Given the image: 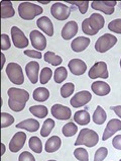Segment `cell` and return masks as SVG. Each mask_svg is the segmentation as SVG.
<instances>
[{
  "mask_svg": "<svg viewBox=\"0 0 121 161\" xmlns=\"http://www.w3.org/2000/svg\"><path fill=\"white\" fill-rule=\"evenodd\" d=\"M7 94L9 96L8 107L10 109L15 113H19L24 109L27 100L29 99V93L26 90L11 87L8 89Z\"/></svg>",
  "mask_w": 121,
  "mask_h": 161,
  "instance_id": "obj_1",
  "label": "cell"
},
{
  "mask_svg": "<svg viewBox=\"0 0 121 161\" xmlns=\"http://www.w3.org/2000/svg\"><path fill=\"white\" fill-rule=\"evenodd\" d=\"M104 17L99 13H93L89 18L83 20L82 31L88 36H95L97 33L104 27Z\"/></svg>",
  "mask_w": 121,
  "mask_h": 161,
  "instance_id": "obj_2",
  "label": "cell"
},
{
  "mask_svg": "<svg viewBox=\"0 0 121 161\" xmlns=\"http://www.w3.org/2000/svg\"><path fill=\"white\" fill-rule=\"evenodd\" d=\"M43 11V7L31 2H22L18 6V14L24 20L34 19L36 15L41 14Z\"/></svg>",
  "mask_w": 121,
  "mask_h": 161,
  "instance_id": "obj_3",
  "label": "cell"
},
{
  "mask_svg": "<svg viewBox=\"0 0 121 161\" xmlns=\"http://www.w3.org/2000/svg\"><path fill=\"white\" fill-rule=\"evenodd\" d=\"M99 142L98 134L91 129H82L75 142V146L85 145L87 147H94Z\"/></svg>",
  "mask_w": 121,
  "mask_h": 161,
  "instance_id": "obj_4",
  "label": "cell"
},
{
  "mask_svg": "<svg viewBox=\"0 0 121 161\" xmlns=\"http://www.w3.org/2000/svg\"><path fill=\"white\" fill-rule=\"evenodd\" d=\"M6 74L12 83L16 85H21L24 82V75H23L22 68L19 64L11 62L6 67Z\"/></svg>",
  "mask_w": 121,
  "mask_h": 161,
  "instance_id": "obj_5",
  "label": "cell"
},
{
  "mask_svg": "<svg viewBox=\"0 0 121 161\" xmlns=\"http://www.w3.org/2000/svg\"><path fill=\"white\" fill-rule=\"evenodd\" d=\"M117 43V38L111 34H105L101 36L97 40L95 44V50L99 53H105L109 51L111 48H113Z\"/></svg>",
  "mask_w": 121,
  "mask_h": 161,
  "instance_id": "obj_6",
  "label": "cell"
},
{
  "mask_svg": "<svg viewBox=\"0 0 121 161\" xmlns=\"http://www.w3.org/2000/svg\"><path fill=\"white\" fill-rule=\"evenodd\" d=\"M72 7L67 6L62 2H55L50 7V13L58 20H65L71 14Z\"/></svg>",
  "mask_w": 121,
  "mask_h": 161,
  "instance_id": "obj_7",
  "label": "cell"
},
{
  "mask_svg": "<svg viewBox=\"0 0 121 161\" xmlns=\"http://www.w3.org/2000/svg\"><path fill=\"white\" fill-rule=\"evenodd\" d=\"M88 75L91 79H97V78L107 79L109 77L108 70H107V64L103 61L96 62L88 72Z\"/></svg>",
  "mask_w": 121,
  "mask_h": 161,
  "instance_id": "obj_8",
  "label": "cell"
},
{
  "mask_svg": "<svg viewBox=\"0 0 121 161\" xmlns=\"http://www.w3.org/2000/svg\"><path fill=\"white\" fill-rule=\"evenodd\" d=\"M11 36L13 44L17 49H23L26 48L29 46V40L26 39L25 35L23 34V31L17 26L11 27Z\"/></svg>",
  "mask_w": 121,
  "mask_h": 161,
  "instance_id": "obj_9",
  "label": "cell"
},
{
  "mask_svg": "<svg viewBox=\"0 0 121 161\" xmlns=\"http://www.w3.org/2000/svg\"><path fill=\"white\" fill-rule=\"evenodd\" d=\"M52 114L54 116V118H55L57 119H60V121H67V119H70L72 117V112L70 108L68 107H64L62 104L55 103L52 107Z\"/></svg>",
  "mask_w": 121,
  "mask_h": 161,
  "instance_id": "obj_10",
  "label": "cell"
},
{
  "mask_svg": "<svg viewBox=\"0 0 121 161\" xmlns=\"http://www.w3.org/2000/svg\"><path fill=\"white\" fill-rule=\"evenodd\" d=\"M92 98V94L87 90H82L76 93L70 100V103L73 108H81L83 105L87 104Z\"/></svg>",
  "mask_w": 121,
  "mask_h": 161,
  "instance_id": "obj_11",
  "label": "cell"
},
{
  "mask_svg": "<svg viewBox=\"0 0 121 161\" xmlns=\"http://www.w3.org/2000/svg\"><path fill=\"white\" fill-rule=\"evenodd\" d=\"M29 39H30L32 47H34L36 51L41 52L43 50L46 48V39L40 31H32L29 35Z\"/></svg>",
  "mask_w": 121,
  "mask_h": 161,
  "instance_id": "obj_12",
  "label": "cell"
},
{
  "mask_svg": "<svg viewBox=\"0 0 121 161\" xmlns=\"http://www.w3.org/2000/svg\"><path fill=\"white\" fill-rule=\"evenodd\" d=\"M26 135L24 132H17L16 134L12 137V139L9 143V150L13 153L18 152L25 144Z\"/></svg>",
  "mask_w": 121,
  "mask_h": 161,
  "instance_id": "obj_13",
  "label": "cell"
},
{
  "mask_svg": "<svg viewBox=\"0 0 121 161\" xmlns=\"http://www.w3.org/2000/svg\"><path fill=\"white\" fill-rule=\"evenodd\" d=\"M116 3H117L116 1H93L91 3V7L95 10H99L107 15H110L114 12Z\"/></svg>",
  "mask_w": 121,
  "mask_h": 161,
  "instance_id": "obj_14",
  "label": "cell"
},
{
  "mask_svg": "<svg viewBox=\"0 0 121 161\" xmlns=\"http://www.w3.org/2000/svg\"><path fill=\"white\" fill-rule=\"evenodd\" d=\"M121 131V121L118 119H110L107 124V126L105 128V131L103 133V137H102V140H108L109 138L114 135L116 132Z\"/></svg>",
  "mask_w": 121,
  "mask_h": 161,
  "instance_id": "obj_15",
  "label": "cell"
},
{
  "mask_svg": "<svg viewBox=\"0 0 121 161\" xmlns=\"http://www.w3.org/2000/svg\"><path fill=\"white\" fill-rule=\"evenodd\" d=\"M39 64L35 61H31L26 64L25 73L29 79L32 84L38 83L39 81Z\"/></svg>",
  "mask_w": 121,
  "mask_h": 161,
  "instance_id": "obj_16",
  "label": "cell"
},
{
  "mask_svg": "<svg viewBox=\"0 0 121 161\" xmlns=\"http://www.w3.org/2000/svg\"><path fill=\"white\" fill-rule=\"evenodd\" d=\"M68 65H69L70 71L72 72V74L77 75V76L83 75L87 70L86 63L81 59H72L71 61L69 62Z\"/></svg>",
  "mask_w": 121,
  "mask_h": 161,
  "instance_id": "obj_17",
  "label": "cell"
},
{
  "mask_svg": "<svg viewBox=\"0 0 121 161\" xmlns=\"http://www.w3.org/2000/svg\"><path fill=\"white\" fill-rule=\"evenodd\" d=\"M78 33V25L76 21L71 20L69 21L68 24L65 25V26L62 30V38L64 40H71L72 38H74Z\"/></svg>",
  "mask_w": 121,
  "mask_h": 161,
  "instance_id": "obj_18",
  "label": "cell"
},
{
  "mask_svg": "<svg viewBox=\"0 0 121 161\" xmlns=\"http://www.w3.org/2000/svg\"><path fill=\"white\" fill-rule=\"evenodd\" d=\"M90 39L86 38V36H78L75 40H73V42L71 44V48L74 52L80 53L85 51L88 46L90 45Z\"/></svg>",
  "mask_w": 121,
  "mask_h": 161,
  "instance_id": "obj_19",
  "label": "cell"
},
{
  "mask_svg": "<svg viewBox=\"0 0 121 161\" xmlns=\"http://www.w3.org/2000/svg\"><path fill=\"white\" fill-rule=\"evenodd\" d=\"M92 91L98 96H105L110 93L111 88L108 83L104 81H95L91 85Z\"/></svg>",
  "mask_w": 121,
  "mask_h": 161,
  "instance_id": "obj_20",
  "label": "cell"
},
{
  "mask_svg": "<svg viewBox=\"0 0 121 161\" xmlns=\"http://www.w3.org/2000/svg\"><path fill=\"white\" fill-rule=\"evenodd\" d=\"M36 25H38L39 29L43 31H45V34H46L49 36H54V25L49 17L41 16L40 18H39L38 21H36Z\"/></svg>",
  "mask_w": 121,
  "mask_h": 161,
  "instance_id": "obj_21",
  "label": "cell"
},
{
  "mask_svg": "<svg viewBox=\"0 0 121 161\" xmlns=\"http://www.w3.org/2000/svg\"><path fill=\"white\" fill-rule=\"evenodd\" d=\"M17 129H24L29 132H36L39 129V123L34 119H27L16 125Z\"/></svg>",
  "mask_w": 121,
  "mask_h": 161,
  "instance_id": "obj_22",
  "label": "cell"
},
{
  "mask_svg": "<svg viewBox=\"0 0 121 161\" xmlns=\"http://www.w3.org/2000/svg\"><path fill=\"white\" fill-rule=\"evenodd\" d=\"M60 145H62V140H60V138L58 136H53L46 141L45 150L48 153H54L60 149Z\"/></svg>",
  "mask_w": 121,
  "mask_h": 161,
  "instance_id": "obj_23",
  "label": "cell"
},
{
  "mask_svg": "<svg viewBox=\"0 0 121 161\" xmlns=\"http://www.w3.org/2000/svg\"><path fill=\"white\" fill-rule=\"evenodd\" d=\"M0 5H1V17L2 18H9L15 14V10L13 9L11 1L2 0V1L0 2Z\"/></svg>",
  "mask_w": 121,
  "mask_h": 161,
  "instance_id": "obj_24",
  "label": "cell"
},
{
  "mask_svg": "<svg viewBox=\"0 0 121 161\" xmlns=\"http://www.w3.org/2000/svg\"><path fill=\"white\" fill-rule=\"evenodd\" d=\"M90 114L87 110H78L74 114V121L81 126H86L90 123Z\"/></svg>",
  "mask_w": 121,
  "mask_h": 161,
  "instance_id": "obj_25",
  "label": "cell"
},
{
  "mask_svg": "<svg viewBox=\"0 0 121 161\" xmlns=\"http://www.w3.org/2000/svg\"><path fill=\"white\" fill-rule=\"evenodd\" d=\"M34 99L35 102L44 103L45 100H48L50 97V91L46 89L45 87H39L34 91Z\"/></svg>",
  "mask_w": 121,
  "mask_h": 161,
  "instance_id": "obj_26",
  "label": "cell"
},
{
  "mask_svg": "<svg viewBox=\"0 0 121 161\" xmlns=\"http://www.w3.org/2000/svg\"><path fill=\"white\" fill-rule=\"evenodd\" d=\"M107 119V114L105 113V110L101 105H98L97 108L95 109L94 114H93V121L96 124V125H102L104 124Z\"/></svg>",
  "mask_w": 121,
  "mask_h": 161,
  "instance_id": "obj_27",
  "label": "cell"
},
{
  "mask_svg": "<svg viewBox=\"0 0 121 161\" xmlns=\"http://www.w3.org/2000/svg\"><path fill=\"white\" fill-rule=\"evenodd\" d=\"M44 59L45 62L52 64L53 66H59L60 64H62V62H63L62 57L59 56L57 54H55L54 52H50V51L46 52L44 55Z\"/></svg>",
  "mask_w": 121,
  "mask_h": 161,
  "instance_id": "obj_28",
  "label": "cell"
},
{
  "mask_svg": "<svg viewBox=\"0 0 121 161\" xmlns=\"http://www.w3.org/2000/svg\"><path fill=\"white\" fill-rule=\"evenodd\" d=\"M29 112L34 114V116H35L36 118H39V119L45 118L49 114V110L45 105H34V107H30Z\"/></svg>",
  "mask_w": 121,
  "mask_h": 161,
  "instance_id": "obj_29",
  "label": "cell"
},
{
  "mask_svg": "<svg viewBox=\"0 0 121 161\" xmlns=\"http://www.w3.org/2000/svg\"><path fill=\"white\" fill-rule=\"evenodd\" d=\"M29 148L34 151L35 153H39L40 154L43 152V143L39 137H31L29 141Z\"/></svg>",
  "mask_w": 121,
  "mask_h": 161,
  "instance_id": "obj_30",
  "label": "cell"
},
{
  "mask_svg": "<svg viewBox=\"0 0 121 161\" xmlns=\"http://www.w3.org/2000/svg\"><path fill=\"white\" fill-rule=\"evenodd\" d=\"M55 127V121L52 119H46L43 127H41V130H40V136L41 137H48L52 130Z\"/></svg>",
  "mask_w": 121,
  "mask_h": 161,
  "instance_id": "obj_31",
  "label": "cell"
},
{
  "mask_svg": "<svg viewBox=\"0 0 121 161\" xmlns=\"http://www.w3.org/2000/svg\"><path fill=\"white\" fill-rule=\"evenodd\" d=\"M67 77H68V72H67V69L65 67L60 66L55 69V75H54L55 83H62L64 80H66Z\"/></svg>",
  "mask_w": 121,
  "mask_h": 161,
  "instance_id": "obj_32",
  "label": "cell"
},
{
  "mask_svg": "<svg viewBox=\"0 0 121 161\" xmlns=\"http://www.w3.org/2000/svg\"><path fill=\"white\" fill-rule=\"evenodd\" d=\"M77 132H78V128L74 123H68L62 129V133L65 137H72L75 135Z\"/></svg>",
  "mask_w": 121,
  "mask_h": 161,
  "instance_id": "obj_33",
  "label": "cell"
},
{
  "mask_svg": "<svg viewBox=\"0 0 121 161\" xmlns=\"http://www.w3.org/2000/svg\"><path fill=\"white\" fill-rule=\"evenodd\" d=\"M75 90V85L72 82H68V83H65V85L62 86L60 88V95L64 98H67L69 96H71Z\"/></svg>",
  "mask_w": 121,
  "mask_h": 161,
  "instance_id": "obj_34",
  "label": "cell"
},
{
  "mask_svg": "<svg viewBox=\"0 0 121 161\" xmlns=\"http://www.w3.org/2000/svg\"><path fill=\"white\" fill-rule=\"evenodd\" d=\"M53 75V71L52 69L49 67H45L43 68V70L40 71V75H39V81L41 84H46L49 82V80L52 78Z\"/></svg>",
  "mask_w": 121,
  "mask_h": 161,
  "instance_id": "obj_35",
  "label": "cell"
},
{
  "mask_svg": "<svg viewBox=\"0 0 121 161\" xmlns=\"http://www.w3.org/2000/svg\"><path fill=\"white\" fill-rule=\"evenodd\" d=\"M74 156L79 161H89V154L84 148H77L74 151Z\"/></svg>",
  "mask_w": 121,
  "mask_h": 161,
  "instance_id": "obj_36",
  "label": "cell"
},
{
  "mask_svg": "<svg viewBox=\"0 0 121 161\" xmlns=\"http://www.w3.org/2000/svg\"><path fill=\"white\" fill-rule=\"evenodd\" d=\"M14 123V118L11 114L6 113H1V128H6L11 126Z\"/></svg>",
  "mask_w": 121,
  "mask_h": 161,
  "instance_id": "obj_37",
  "label": "cell"
},
{
  "mask_svg": "<svg viewBox=\"0 0 121 161\" xmlns=\"http://www.w3.org/2000/svg\"><path fill=\"white\" fill-rule=\"evenodd\" d=\"M108 30L113 31V33L121 35V19L120 18L110 21V24L108 25Z\"/></svg>",
  "mask_w": 121,
  "mask_h": 161,
  "instance_id": "obj_38",
  "label": "cell"
},
{
  "mask_svg": "<svg viewBox=\"0 0 121 161\" xmlns=\"http://www.w3.org/2000/svg\"><path fill=\"white\" fill-rule=\"evenodd\" d=\"M108 155V149L106 147H101L95 152L94 161H103Z\"/></svg>",
  "mask_w": 121,
  "mask_h": 161,
  "instance_id": "obj_39",
  "label": "cell"
},
{
  "mask_svg": "<svg viewBox=\"0 0 121 161\" xmlns=\"http://www.w3.org/2000/svg\"><path fill=\"white\" fill-rule=\"evenodd\" d=\"M68 3L72 4V5H76L78 6L79 11H80L82 14H85L88 10V6H89V2L88 1H81V2H77V1H69Z\"/></svg>",
  "mask_w": 121,
  "mask_h": 161,
  "instance_id": "obj_40",
  "label": "cell"
},
{
  "mask_svg": "<svg viewBox=\"0 0 121 161\" xmlns=\"http://www.w3.org/2000/svg\"><path fill=\"white\" fill-rule=\"evenodd\" d=\"M10 39H9L8 35L6 34H2L1 35V49L3 51H6V50H9L10 48Z\"/></svg>",
  "mask_w": 121,
  "mask_h": 161,
  "instance_id": "obj_41",
  "label": "cell"
},
{
  "mask_svg": "<svg viewBox=\"0 0 121 161\" xmlns=\"http://www.w3.org/2000/svg\"><path fill=\"white\" fill-rule=\"evenodd\" d=\"M18 161H35V158L31 153L27 152V151H24V152H22L19 155Z\"/></svg>",
  "mask_w": 121,
  "mask_h": 161,
  "instance_id": "obj_42",
  "label": "cell"
},
{
  "mask_svg": "<svg viewBox=\"0 0 121 161\" xmlns=\"http://www.w3.org/2000/svg\"><path fill=\"white\" fill-rule=\"evenodd\" d=\"M24 55H26L27 57L30 58H35V59H40L43 57V55L39 51H35V50H25Z\"/></svg>",
  "mask_w": 121,
  "mask_h": 161,
  "instance_id": "obj_43",
  "label": "cell"
},
{
  "mask_svg": "<svg viewBox=\"0 0 121 161\" xmlns=\"http://www.w3.org/2000/svg\"><path fill=\"white\" fill-rule=\"evenodd\" d=\"M112 145L115 149L117 150H121V135H117L113 138L112 141Z\"/></svg>",
  "mask_w": 121,
  "mask_h": 161,
  "instance_id": "obj_44",
  "label": "cell"
},
{
  "mask_svg": "<svg viewBox=\"0 0 121 161\" xmlns=\"http://www.w3.org/2000/svg\"><path fill=\"white\" fill-rule=\"evenodd\" d=\"M110 109H112L113 112L121 119V105H116V107H110Z\"/></svg>",
  "mask_w": 121,
  "mask_h": 161,
  "instance_id": "obj_45",
  "label": "cell"
},
{
  "mask_svg": "<svg viewBox=\"0 0 121 161\" xmlns=\"http://www.w3.org/2000/svg\"><path fill=\"white\" fill-rule=\"evenodd\" d=\"M1 148H2V152H1V155H3L4 153H5V146H4L3 143H1Z\"/></svg>",
  "mask_w": 121,
  "mask_h": 161,
  "instance_id": "obj_46",
  "label": "cell"
},
{
  "mask_svg": "<svg viewBox=\"0 0 121 161\" xmlns=\"http://www.w3.org/2000/svg\"><path fill=\"white\" fill-rule=\"evenodd\" d=\"M1 57H2V67H3L4 63H5V57H4V54H1Z\"/></svg>",
  "mask_w": 121,
  "mask_h": 161,
  "instance_id": "obj_47",
  "label": "cell"
},
{
  "mask_svg": "<svg viewBox=\"0 0 121 161\" xmlns=\"http://www.w3.org/2000/svg\"><path fill=\"white\" fill-rule=\"evenodd\" d=\"M120 67H121V59H120Z\"/></svg>",
  "mask_w": 121,
  "mask_h": 161,
  "instance_id": "obj_48",
  "label": "cell"
},
{
  "mask_svg": "<svg viewBox=\"0 0 121 161\" xmlns=\"http://www.w3.org/2000/svg\"><path fill=\"white\" fill-rule=\"evenodd\" d=\"M49 161H57V160H49Z\"/></svg>",
  "mask_w": 121,
  "mask_h": 161,
  "instance_id": "obj_49",
  "label": "cell"
},
{
  "mask_svg": "<svg viewBox=\"0 0 121 161\" xmlns=\"http://www.w3.org/2000/svg\"><path fill=\"white\" fill-rule=\"evenodd\" d=\"M119 161H121V159H120V160H119Z\"/></svg>",
  "mask_w": 121,
  "mask_h": 161,
  "instance_id": "obj_50",
  "label": "cell"
}]
</instances>
